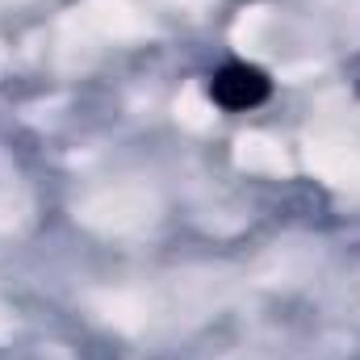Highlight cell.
Returning a JSON list of instances; mask_svg holds the SVG:
<instances>
[{
  "instance_id": "obj_1",
  "label": "cell",
  "mask_w": 360,
  "mask_h": 360,
  "mask_svg": "<svg viewBox=\"0 0 360 360\" xmlns=\"http://www.w3.org/2000/svg\"><path fill=\"white\" fill-rule=\"evenodd\" d=\"M269 92H272V80L260 68H252V63H226V68H218L214 80H210L214 105H222V109H231V113H243V109L264 105Z\"/></svg>"
}]
</instances>
